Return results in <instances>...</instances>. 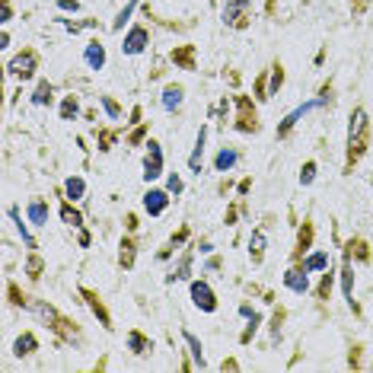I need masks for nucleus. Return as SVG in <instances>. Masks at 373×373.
<instances>
[{"mask_svg":"<svg viewBox=\"0 0 373 373\" xmlns=\"http://www.w3.org/2000/svg\"><path fill=\"white\" fill-rule=\"evenodd\" d=\"M64 192H67V198H70V201H80V198H83V192H87V182H83L80 175H70V179L64 182Z\"/></svg>","mask_w":373,"mask_h":373,"instance_id":"10","label":"nucleus"},{"mask_svg":"<svg viewBox=\"0 0 373 373\" xmlns=\"http://www.w3.org/2000/svg\"><path fill=\"white\" fill-rule=\"evenodd\" d=\"M192 303L198 306V310H205V313H214V310H217L214 291L205 284V281H195V284H192Z\"/></svg>","mask_w":373,"mask_h":373,"instance_id":"1","label":"nucleus"},{"mask_svg":"<svg viewBox=\"0 0 373 373\" xmlns=\"http://www.w3.org/2000/svg\"><path fill=\"white\" fill-rule=\"evenodd\" d=\"M237 160H239V153H237V150H220V153H217V160H214V166H217V173H227V169H233V166H237Z\"/></svg>","mask_w":373,"mask_h":373,"instance_id":"11","label":"nucleus"},{"mask_svg":"<svg viewBox=\"0 0 373 373\" xmlns=\"http://www.w3.org/2000/svg\"><path fill=\"white\" fill-rule=\"evenodd\" d=\"M10 220L16 224V230H19V237H23V243H26V246H36V239L29 237V227H26L23 217H19V207H10Z\"/></svg>","mask_w":373,"mask_h":373,"instance_id":"15","label":"nucleus"},{"mask_svg":"<svg viewBox=\"0 0 373 373\" xmlns=\"http://www.w3.org/2000/svg\"><path fill=\"white\" fill-rule=\"evenodd\" d=\"M102 106H106V112L112 115V119H119V106H115L112 99H102Z\"/></svg>","mask_w":373,"mask_h":373,"instance_id":"26","label":"nucleus"},{"mask_svg":"<svg viewBox=\"0 0 373 373\" xmlns=\"http://www.w3.org/2000/svg\"><path fill=\"white\" fill-rule=\"evenodd\" d=\"M313 175H316V163H306V166H303V173H300V182H303V185H310V182H313Z\"/></svg>","mask_w":373,"mask_h":373,"instance_id":"22","label":"nucleus"},{"mask_svg":"<svg viewBox=\"0 0 373 373\" xmlns=\"http://www.w3.org/2000/svg\"><path fill=\"white\" fill-rule=\"evenodd\" d=\"M179 106H182V90L179 87H169L166 93H163V109H166V112H175Z\"/></svg>","mask_w":373,"mask_h":373,"instance_id":"14","label":"nucleus"},{"mask_svg":"<svg viewBox=\"0 0 373 373\" xmlns=\"http://www.w3.org/2000/svg\"><path fill=\"white\" fill-rule=\"evenodd\" d=\"M169 192H173V195L182 192V179H179V175H169Z\"/></svg>","mask_w":373,"mask_h":373,"instance_id":"25","label":"nucleus"},{"mask_svg":"<svg viewBox=\"0 0 373 373\" xmlns=\"http://www.w3.org/2000/svg\"><path fill=\"white\" fill-rule=\"evenodd\" d=\"M61 10H77V0H61Z\"/></svg>","mask_w":373,"mask_h":373,"instance_id":"28","label":"nucleus"},{"mask_svg":"<svg viewBox=\"0 0 373 373\" xmlns=\"http://www.w3.org/2000/svg\"><path fill=\"white\" fill-rule=\"evenodd\" d=\"M61 217H64V224L80 227V214H77V211H70V207H64V211H61Z\"/></svg>","mask_w":373,"mask_h":373,"instance_id":"23","label":"nucleus"},{"mask_svg":"<svg viewBox=\"0 0 373 373\" xmlns=\"http://www.w3.org/2000/svg\"><path fill=\"white\" fill-rule=\"evenodd\" d=\"M32 70H36V58L32 55H19L10 61V74L13 77H32Z\"/></svg>","mask_w":373,"mask_h":373,"instance_id":"7","label":"nucleus"},{"mask_svg":"<svg viewBox=\"0 0 373 373\" xmlns=\"http://www.w3.org/2000/svg\"><path fill=\"white\" fill-rule=\"evenodd\" d=\"M284 284L291 287L293 293H306V291H310V278H306V268H303V271H297V268H291V271L284 274Z\"/></svg>","mask_w":373,"mask_h":373,"instance_id":"5","label":"nucleus"},{"mask_svg":"<svg viewBox=\"0 0 373 373\" xmlns=\"http://www.w3.org/2000/svg\"><path fill=\"white\" fill-rule=\"evenodd\" d=\"M147 29H131V36L124 38V45H121V51L124 55H141L144 51V45H147Z\"/></svg>","mask_w":373,"mask_h":373,"instance_id":"4","label":"nucleus"},{"mask_svg":"<svg viewBox=\"0 0 373 373\" xmlns=\"http://www.w3.org/2000/svg\"><path fill=\"white\" fill-rule=\"evenodd\" d=\"M166 205H169L166 192H147V195H144V207H147V214H153V217L166 211Z\"/></svg>","mask_w":373,"mask_h":373,"instance_id":"6","label":"nucleus"},{"mask_svg":"<svg viewBox=\"0 0 373 373\" xmlns=\"http://www.w3.org/2000/svg\"><path fill=\"white\" fill-rule=\"evenodd\" d=\"M87 64L93 70H99L102 64H106V48H102L99 42H93V45H87Z\"/></svg>","mask_w":373,"mask_h":373,"instance_id":"9","label":"nucleus"},{"mask_svg":"<svg viewBox=\"0 0 373 373\" xmlns=\"http://www.w3.org/2000/svg\"><path fill=\"white\" fill-rule=\"evenodd\" d=\"M134 6H137V0H131V4L124 6L121 13H119V19H115V23H112V29H121V26L128 23V19H131V13H134Z\"/></svg>","mask_w":373,"mask_h":373,"instance_id":"19","label":"nucleus"},{"mask_svg":"<svg viewBox=\"0 0 373 373\" xmlns=\"http://www.w3.org/2000/svg\"><path fill=\"white\" fill-rule=\"evenodd\" d=\"M182 338L188 342V348H192V355H195V364L198 367H205V355H201V345H198V338L192 335V332H182Z\"/></svg>","mask_w":373,"mask_h":373,"instance_id":"17","label":"nucleus"},{"mask_svg":"<svg viewBox=\"0 0 373 373\" xmlns=\"http://www.w3.org/2000/svg\"><path fill=\"white\" fill-rule=\"evenodd\" d=\"M48 99H51V87L48 83H42V87L36 90V96H32V102H36V106H45Z\"/></svg>","mask_w":373,"mask_h":373,"instance_id":"21","label":"nucleus"},{"mask_svg":"<svg viewBox=\"0 0 373 373\" xmlns=\"http://www.w3.org/2000/svg\"><path fill=\"white\" fill-rule=\"evenodd\" d=\"M319 106H325V99H313V102H303V106H297V109H293V112L284 119V124H281V134H284V131H291L306 112H313V109H319Z\"/></svg>","mask_w":373,"mask_h":373,"instance_id":"3","label":"nucleus"},{"mask_svg":"<svg viewBox=\"0 0 373 373\" xmlns=\"http://www.w3.org/2000/svg\"><path fill=\"white\" fill-rule=\"evenodd\" d=\"M70 115H77V106L74 102H64V119H70Z\"/></svg>","mask_w":373,"mask_h":373,"instance_id":"27","label":"nucleus"},{"mask_svg":"<svg viewBox=\"0 0 373 373\" xmlns=\"http://www.w3.org/2000/svg\"><path fill=\"white\" fill-rule=\"evenodd\" d=\"M364 121H367V119H364V112H355V115H351V128H348V141H351V144H355V137L364 131Z\"/></svg>","mask_w":373,"mask_h":373,"instance_id":"18","label":"nucleus"},{"mask_svg":"<svg viewBox=\"0 0 373 373\" xmlns=\"http://www.w3.org/2000/svg\"><path fill=\"white\" fill-rule=\"evenodd\" d=\"M261 246H265V237L255 233V237H252V255H255V259H261Z\"/></svg>","mask_w":373,"mask_h":373,"instance_id":"24","label":"nucleus"},{"mask_svg":"<svg viewBox=\"0 0 373 373\" xmlns=\"http://www.w3.org/2000/svg\"><path fill=\"white\" fill-rule=\"evenodd\" d=\"M249 0H230V4L224 6V23H237V13L246 10Z\"/></svg>","mask_w":373,"mask_h":373,"instance_id":"16","label":"nucleus"},{"mask_svg":"<svg viewBox=\"0 0 373 373\" xmlns=\"http://www.w3.org/2000/svg\"><path fill=\"white\" fill-rule=\"evenodd\" d=\"M205 137H207V131L201 128V131H198V141H195L192 156H188V166H192V173H201V156H205Z\"/></svg>","mask_w":373,"mask_h":373,"instance_id":"8","label":"nucleus"},{"mask_svg":"<svg viewBox=\"0 0 373 373\" xmlns=\"http://www.w3.org/2000/svg\"><path fill=\"white\" fill-rule=\"evenodd\" d=\"M147 160H144V179H156V175H163V153H160V144L150 141L147 144Z\"/></svg>","mask_w":373,"mask_h":373,"instance_id":"2","label":"nucleus"},{"mask_svg":"<svg viewBox=\"0 0 373 373\" xmlns=\"http://www.w3.org/2000/svg\"><path fill=\"white\" fill-rule=\"evenodd\" d=\"M32 348H36V338H32V335H23V338L16 342V355H19V357H23V355H29Z\"/></svg>","mask_w":373,"mask_h":373,"instance_id":"20","label":"nucleus"},{"mask_svg":"<svg viewBox=\"0 0 373 373\" xmlns=\"http://www.w3.org/2000/svg\"><path fill=\"white\" fill-rule=\"evenodd\" d=\"M29 220L36 227H45V224H48V207H45L42 201H32V205H29Z\"/></svg>","mask_w":373,"mask_h":373,"instance_id":"12","label":"nucleus"},{"mask_svg":"<svg viewBox=\"0 0 373 373\" xmlns=\"http://www.w3.org/2000/svg\"><path fill=\"white\" fill-rule=\"evenodd\" d=\"M303 268L306 271H323V268H329V252H313L310 259H303Z\"/></svg>","mask_w":373,"mask_h":373,"instance_id":"13","label":"nucleus"}]
</instances>
